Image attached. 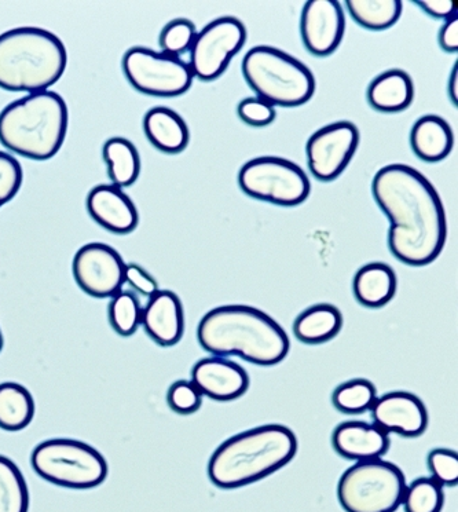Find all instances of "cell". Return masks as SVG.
Wrapping results in <instances>:
<instances>
[{"mask_svg": "<svg viewBox=\"0 0 458 512\" xmlns=\"http://www.w3.org/2000/svg\"><path fill=\"white\" fill-rule=\"evenodd\" d=\"M243 75L260 100L295 108L315 93L313 72L303 62L276 47L256 46L245 54Z\"/></svg>", "mask_w": 458, "mask_h": 512, "instance_id": "cell-6", "label": "cell"}, {"mask_svg": "<svg viewBox=\"0 0 458 512\" xmlns=\"http://www.w3.org/2000/svg\"><path fill=\"white\" fill-rule=\"evenodd\" d=\"M449 94L454 106L458 105V64H454L452 76H450Z\"/></svg>", "mask_w": 458, "mask_h": 512, "instance_id": "cell-40", "label": "cell"}, {"mask_svg": "<svg viewBox=\"0 0 458 512\" xmlns=\"http://www.w3.org/2000/svg\"><path fill=\"white\" fill-rule=\"evenodd\" d=\"M414 155L428 163H438L452 152L454 135L442 117L427 115L414 123L410 133Z\"/></svg>", "mask_w": 458, "mask_h": 512, "instance_id": "cell-21", "label": "cell"}, {"mask_svg": "<svg viewBox=\"0 0 458 512\" xmlns=\"http://www.w3.org/2000/svg\"><path fill=\"white\" fill-rule=\"evenodd\" d=\"M247 42V29L238 18L221 17L197 34L190 49L193 76L211 82L218 79Z\"/></svg>", "mask_w": 458, "mask_h": 512, "instance_id": "cell-11", "label": "cell"}, {"mask_svg": "<svg viewBox=\"0 0 458 512\" xmlns=\"http://www.w3.org/2000/svg\"><path fill=\"white\" fill-rule=\"evenodd\" d=\"M414 86L412 78L401 69H391L373 80L368 90V101L376 111L397 113L412 104Z\"/></svg>", "mask_w": 458, "mask_h": 512, "instance_id": "cell-23", "label": "cell"}, {"mask_svg": "<svg viewBox=\"0 0 458 512\" xmlns=\"http://www.w3.org/2000/svg\"><path fill=\"white\" fill-rule=\"evenodd\" d=\"M29 492L20 468L0 455V512H28Z\"/></svg>", "mask_w": 458, "mask_h": 512, "instance_id": "cell-28", "label": "cell"}, {"mask_svg": "<svg viewBox=\"0 0 458 512\" xmlns=\"http://www.w3.org/2000/svg\"><path fill=\"white\" fill-rule=\"evenodd\" d=\"M144 131L150 144L160 152L175 155L189 145L188 124L172 109L157 106L145 115Z\"/></svg>", "mask_w": 458, "mask_h": 512, "instance_id": "cell-20", "label": "cell"}, {"mask_svg": "<svg viewBox=\"0 0 458 512\" xmlns=\"http://www.w3.org/2000/svg\"><path fill=\"white\" fill-rule=\"evenodd\" d=\"M359 145L354 123L337 122L322 127L307 142V160L311 174L322 182L333 181L346 170Z\"/></svg>", "mask_w": 458, "mask_h": 512, "instance_id": "cell-13", "label": "cell"}, {"mask_svg": "<svg viewBox=\"0 0 458 512\" xmlns=\"http://www.w3.org/2000/svg\"><path fill=\"white\" fill-rule=\"evenodd\" d=\"M373 197L390 219L388 247L409 266L434 262L445 247L447 223L441 197L416 168L390 164L373 178Z\"/></svg>", "mask_w": 458, "mask_h": 512, "instance_id": "cell-1", "label": "cell"}, {"mask_svg": "<svg viewBox=\"0 0 458 512\" xmlns=\"http://www.w3.org/2000/svg\"><path fill=\"white\" fill-rule=\"evenodd\" d=\"M23 178V167L16 157L0 152V207L16 197L23 185Z\"/></svg>", "mask_w": 458, "mask_h": 512, "instance_id": "cell-34", "label": "cell"}, {"mask_svg": "<svg viewBox=\"0 0 458 512\" xmlns=\"http://www.w3.org/2000/svg\"><path fill=\"white\" fill-rule=\"evenodd\" d=\"M32 468L50 484L69 489H93L104 484L109 466L105 457L86 442L53 438L32 452Z\"/></svg>", "mask_w": 458, "mask_h": 512, "instance_id": "cell-7", "label": "cell"}, {"mask_svg": "<svg viewBox=\"0 0 458 512\" xmlns=\"http://www.w3.org/2000/svg\"><path fill=\"white\" fill-rule=\"evenodd\" d=\"M428 468L432 478L442 486H456L458 482V456L450 449L436 448L428 455Z\"/></svg>", "mask_w": 458, "mask_h": 512, "instance_id": "cell-35", "label": "cell"}, {"mask_svg": "<svg viewBox=\"0 0 458 512\" xmlns=\"http://www.w3.org/2000/svg\"><path fill=\"white\" fill-rule=\"evenodd\" d=\"M196 25L186 18H178L171 21L161 31L160 47L164 54L179 57L186 51L192 49L194 39H196Z\"/></svg>", "mask_w": 458, "mask_h": 512, "instance_id": "cell-32", "label": "cell"}, {"mask_svg": "<svg viewBox=\"0 0 458 512\" xmlns=\"http://www.w3.org/2000/svg\"><path fill=\"white\" fill-rule=\"evenodd\" d=\"M238 185L249 197L282 207H295L310 196V179L298 164L281 157L249 160L238 174Z\"/></svg>", "mask_w": 458, "mask_h": 512, "instance_id": "cell-9", "label": "cell"}, {"mask_svg": "<svg viewBox=\"0 0 458 512\" xmlns=\"http://www.w3.org/2000/svg\"><path fill=\"white\" fill-rule=\"evenodd\" d=\"M298 438L281 424H267L234 435L211 456L208 477L221 489H238L262 481L291 463Z\"/></svg>", "mask_w": 458, "mask_h": 512, "instance_id": "cell-3", "label": "cell"}, {"mask_svg": "<svg viewBox=\"0 0 458 512\" xmlns=\"http://www.w3.org/2000/svg\"><path fill=\"white\" fill-rule=\"evenodd\" d=\"M351 17L369 31L394 27L402 14L401 0H348Z\"/></svg>", "mask_w": 458, "mask_h": 512, "instance_id": "cell-27", "label": "cell"}, {"mask_svg": "<svg viewBox=\"0 0 458 512\" xmlns=\"http://www.w3.org/2000/svg\"><path fill=\"white\" fill-rule=\"evenodd\" d=\"M377 398L375 384L366 379H353L340 384L332 394L337 411L346 415H361L372 409Z\"/></svg>", "mask_w": 458, "mask_h": 512, "instance_id": "cell-29", "label": "cell"}, {"mask_svg": "<svg viewBox=\"0 0 458 512\" xmlns=\"http://www.w3.org/2000/svg\"><path fill=\"white\" fill-rule=\"evenodd\" d=\"M87 211L98 225L112 233L128 234L138 226L137 207L117 186H95L87 196Z\"/></svg>", "mask_w": 458, "mask_h": 512, "instance_id": "cell-18", "label": "cell"}, {"mask_svg": "<svg viewBox=\"0 0 458 512\" xmlns=\"http://www.w3.org/2000/svg\"><path fill=\"white\" fill-rule=\"evenodd\" d=\"M123 72L139 93L153 97H178L192 87L193 73L181 57L133 47L124 54Z\"/></svg>", "mask_w": 458, "mask_h": 512, "instance_id": "cell-10", "label": "cell"}, {"mask_svg": "<svg viewBox=\"0 0 458 512\" xmlns=\"http://www.w3.org/2000/svg\"><path fill=\"white\" fill-rule=\"evenodd\" d=\"M3 349V335H2V331H0V351H2Z\"/></svg>", "mask_w": 458, "mask_h": 512, "instance_id": "cell-41", "label": "cell"}, {"mask_svg": "<svg viewBox=\"0 0 458 512\" xmlns=\"http://www.w3.org/2000/svg\"><path fill=\"white\" fill-rule=\"evenodd\" d=\"M332 445L344 459L366 462L386 455L390 449V437L376 424L351 420L336 427Z\"/></svg>", "mask_w": 458, "mask_h": 512, "instance_id": "cell-19", "label": "cell"}, {"mask_svg": "<svg viewBox=\"0 0 458 512\" xmlns=\"http://www.w3.org/2000/svg\"><path fill=\"white\" fill-rule=\"evenodd\" d=\"M67 65V47L53 32L24 27L0 35L2 89L29 94L49 90Z\"/></svg>", "mask_w": 458, "mask_h": 512, "instance_id": "cell-5", "label": "cell"}, {"mask_svg": "<svg viewBox=\"0 0 458 512\" xmlns=\"http://www.w3.org/2000/svg\"><path fill=\"white\" fill-rule=\"evenodd\" d=\"M192 383L215 401H234L243 397L249 387L248 373L237 362L223 357H208L192 369Z\"/></svg>", "mask_w": 458, "mask_h": 512, "instance_id": "cell-16", "label": "cell"}, {"mask_svg": "<svg viewBox=\"0 0 458 512\" xmlns=\"http://www.w3.org/2000/svg\"><path fill=\"white\" fill-rule=\"evenodd\" d=\"M238 116L252 127H266L276 120V109L260 98H247L238 105Z\"/></svg>", "mask_w": 458, "mask_h": 512, "instance_id": "cell-36", "label": "cell"}, {"mask_svg": "<svg viewBox=\"0 0 458 512\" xmlns=\"http://www.w3.org/2000/svg\"><path fill=\"white\" fill-rule=\"evenodd\" d=\"M141 325L149 338L161 347L177 345L185 331L181 299L172 291H157L142 309Z\"/></svg>", "mask_w": 458, "mask_h": 512, "instance_id": "cell-17", "label": "cell"}, {"mask_svg": "<svg viewBox=\"0 0 458 512\" xmlns=\"http://www.w3.org/2000/svg\"><path fill=\"white\" fill-rule=\"evenodd\" d=\"M346 18L336 0H310L304 6L300 34L306 49L317 57H326L342 43Z\"/></svg>", "mask_w": 458, "mask_h": 512, "instance_id": "cell-14", "label": "cell"}, {"mask_svg": "<svg viewBox=\"0 0 458 512\" xmlns=\"http://www.w3.org/2000/svg\"><path fill=\"white\" fill-rule=\"evenodd\" d=\"M142 307L133 292L120 291L109 305V323L113 331L123 338H130L141 325Z\"/></svg>", "mask_w": 458, "mask_h": 512, "instance_id": "cell-31", "label": "cell"}, {"mask_svg": "<svg viewBox=\"0 0 458 512\" xmlns=\"http://www.w3.org/2000/svg\"><path fill=\"white\" fill-rule=\"evenodd\" d=\"M200 346L215 357L238 356L260 367L280 364L289 353L287 332L255 307H216L197 329Z\"/></svg>", "mask_w": 458, "mask_h": 512, "instance_id": "cell-2", "label": "cell"}, {"mask_svg": "<svg viewBox=\"0 0 458 512\" xmlns=\"http://www.w3.org/2000/svg\"><path fill=\"white\" fill-rule=\"evenodd\" d=\"M122 255L108 244L83 245L73 258L72 272L80 290L93 298H113L126 283Z\"/></svg>", "mask_w": 458, "mask_h": 512, "instance_id": "cell-12", "label": "cell"}, {"mask_svg": "<svg viewBox=\"0 0 458 512\" xmlns=\"http://www.w3.org/2000/svg\"><path fill=\"white\" fill-rule=\"evenodd\" d=\"M343 316L337 307L321 303L304 310L293 324V334L306 345H321L339 335Z\"/></svg>", "mask_w": 458, "mask_h": 512, "instance_id": "cell-24", "label": "cell"}, {"mask_svg": "<svg viewBox=\"0 0 458 512\" xmlns=\"http://www.w3.org/2000/svg\"><path fill=\"white\" fill-rule=\"evenodd\" d=\"M439 45L446 53H457L458 50V18L454 16L446 21L439 32Z\"/></svg>", "mask_w": 458, "mask_h": 512, "instance_id": "cell-39", "label": "cell"}, {"mask_svg": "<svg viewBox=\"0 0 458 512\" xmlns=\"http://www.w3.org/2000/svg\"><path fill=\"white\" fill-rule=\"evenodd\" d=\"M102 157L113 186L127 188L137 181L141 173V157L133 142L122 137L111 138L102 148Z\"/></svg>", "mask_w": 458, "mask_h": 512, "instance_id": "cell-25", "label": "cell"}, {"mask_svg": "<svg viewBox=\"0 0 458 512\" xmlns=\"http://www.w3.org/2000/svg\"><path fill=\"white\" fill-rule=\"evenodd\" d=\"M402 504L405 512H442L445 506L443 486L432 477L414 479L406 486Z\"/></svg>", "mask_w": 458, "mask_h": 512, "instance_id": "cell-30", "label": "cell"}, {"mask_svg": "<svg viewBox=\"0 0 458 512\" xmlns=\"http://www.w3.org/2000/svg\"><path fill=\"white\" fill-rule=\"evenodd\" d=\"M372 418L384 433L417 438L428 427V411L419 397L408 391H392L376 398Z\"/></svg>", "mask_w": 458, "mask_h": 512, "instance_id": "cell-15", "label": "cell"}, {"mask_svg": "<svg viewBox=\"0 0 458 512\" xmlns=\"http://www.w3.org/2000/svg\"><path fill=\"white\" fill-rule=\"evenodd\" d=\"M126 283L130 284L139 294L153 296L159 291L157 281L144 268L135 263L126 266Z\"/></svg>", "mask_w": 458, "mask_h": 512, "instance_id": "cell-37", "label": "cell"}, {"mask_svg": "<svg viewBox=\"0 0 458 512\" xmlns=\"http://www.w3.org/2000/svg\"><path fill=\"white\" fill-rule=\"evenodd\" d=\"M397 287V274L386 263H369L354 277L355 299L369 309H379L390 303L397 294Z\"/></svg>", "mask_w": 458, "mask_h": 512, "instance_id": "cell-22", "label": "cell"}, {"mask_svg": "<svg viewBox=\"0 0 458 512\" xmlns=\"http://www.w3.org/2000/svg\"><path fill=\"white\" fill-rule=\"evenodd\" d=\"M406 478L397 464L366 460L347 468L337 485L346 512H395L402 506Z\"/></svg>", "mask_w": 458, "mask_h": 512, "instance_id": "cell-8", "label": "cell"}, {"mask_svg": "<svg viewBox=\"0 0 458 512\" xmlns=\"http://www.w3.org/2000/svg\"><path fill=\"white\" fill-rule=\"evenodd\" d=\"M167 402L172 411L178 415L188 416L199 411L203 404V396L189 380H178L168 390Z\"/></svg>", "mask_w": 458, "mask_h": 512, "instance_id": "cell-33", "label": "cell"}, {"mask_svg": "<svg viewBox=\"0 0 458 512\" xmlns=\"http://www.w3.org/2000/svg\"><path fill=\"white\" fill-rule=\"evenodd\" d=\"M416 3L428 16L434 18L449 20V18L457 16L458 6L457 2H453V0H420Z\"/></svg>", "mask_w": 458, "mask_h": 512, "instance_id": "cell-38", "label": "cell"}, {"mask_svg": "<svg viewBox=\"0 0 458 512\" xmlns=\"http://www.w3.org/2000/svg\"><path fill=\"white\" fill-rule=\"evenodd\" d=\"M68 122L67 102L60 94H28L0 112V144L27 159L50 160L64 145Z\"/></svg>", "mask_w": 458, "mask_h": 512, "instance_id": "cell-4", "label": "cell"}, {"mask_svg": "<svg viewBox=\"0 0 458 512\" xmlns=\"http://www.w3.org/2000/svg\"><path fill=\"white\" fill-rule=\"evenodd\" d=\"M35 400L23 384L0 383V429H27L35 418Z\"/></svg>", "mask_w": 458, "mask_h": 512, "instance_id": "cell-26", "label": "cell"}]
</instances>
